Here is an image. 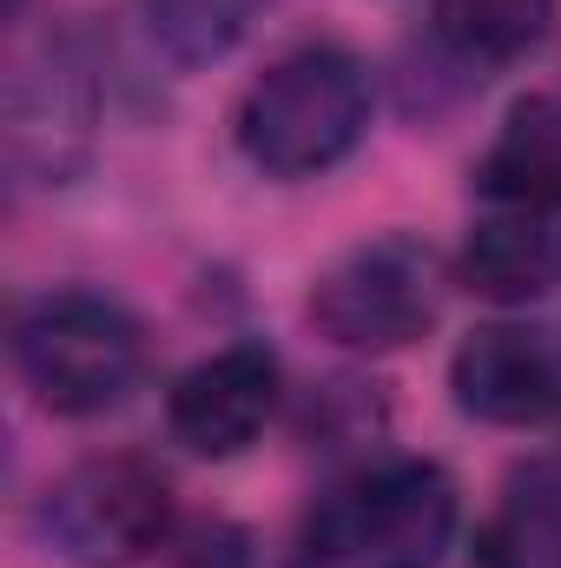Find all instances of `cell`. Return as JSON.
Returning <instances> with one entry per match:
<instances>
[{
    "label": "cell",
    "mask_w": 561,
    "mask_h": 568,
    "mask_svg": "<svg viewBox=\"0 0 561 568\" xmlns=\"http://www.w3.org/2000/svg\"><path fill=\"white\" fill-rule=\"evenodd\" d=\"M476 568H561V463H529L502 483L476 529Z\"/></svg>",
    "instance_id": "11"
},
{
    "label": "cell",
    "mask_w": 561,
    "mask_h": 568,
    "mask_svg": "<svg viewBox=\"0 0 561 568\" xmlns=\"http://www.w3.org/2000/svg\"><path fill=\"white\" fill-rule=\"evenodd\" d=\"M20 7H27V0H7V13H20Z\"/></svg>",
    "instance_id": "14"
},
{
    "label": "cell",
    "mask_w": 561,
    "mask_h": 568,
    "mask_svg": "<svg viewBox=\"0 0 561 568\" xmlns=\"http://www.w3.org/2000/svg\"><path fill=\"white\" fill-rule=\"evenodd\" d=\"M272 410H278V357L265 344H225L172 384L165 429H172L178 449H192L205 463H225V456H245L265 436Z\"/></svg>",
    "instance_id": "7"
},
{
    "label": "cell",
    "mask_w": 561,
    "mask_h": 568,
    "mask_svg": "<svg viewBox=\"0 0 561 568\" xmlns=\"http://www.w3.org/2000/svg\"><path fill=\"white\" fill-rule=\"evenodd\" d=\"M436 40L462 67H509L536 53L555 27V0H429Z\"/></svg>",
    "instance_id": "12"
},
{
    "label": "cell",
    "mask_w": 561,
    "mask_h": 568,
    "mask_svg": "<svg viewBox=\"0 0 561 568\" xmlns=\"http://www.w3.org/2000/svg\"><path fill=\"white\" fill-rule=\"evenodd\" d=\"M456 410L496 429H542L561 410V357L529 324H476L449 357Z\"/></svg>",
    "instance_id": "8"
},
{
    "label": "cell",
    "mask_w": 561,
    "mask_h": 568,
    "mask_svg": "<svg viewBox=\"0 0 561 568\" xmlns=\"http://www.w3.org/2000/svg\"><path fill=\"white\" fill-rule=\"evenodd\" d=\"M462 284L489 304H536L561 284V212H536V205H489L469 219L462 258H456Z\"/></svg>",
    "instance_id": "9"
},
{
    "label": "cell",
    "mask_w": 561,
    "mask_h": 568,
    "mask_svg": "<svg viewBox=\"0 0 561 568\" xmlns=\"http://www.w3.org/2000/svg\"><path fill=\"white\" fill-rule=\"evenodd\" d=\"M145 7V33L172 67H212L225 60L252 20L265 13V0H140Z\"/></svg>",
    "instance_id": "13"
},
{
    "label": "cell",
    "mask_w": 561,
    "mask_h": 568,
    "mask_svg": "<svg viewBox=\"0 0 561 568\" xmlns=\"http://www.w3.org/2000/svg\"><path fill=\"white\" fill-rule=\"evenodd\" d=\"M456 542V483L417 463H377L344 476L297 529L290 568H436Z\"/></svg>",
    "instance_id": "2"
},
{
    "label": "cell",
    "mask_w": 561,
    "mask_h": 568,
    "mask_svg": "<svg viewBox=\"0 0 561 568\" xmlns=\"http://www.w3.org/2000/svg\"><path fill=\"white\" fill-rule=\"evenodd\" d=\"M442 317V258L410 232H377L310 278V324L337 351H404Z\"/></svg>",
    "instance_id": "5"
},
{
    "label": "cell",
    "mask_w": 561,
    "mask_h": 568,
    "mask_svg": "<svg viewBox=\"0 0 561 568\" xmlns=\"http://www.w3.org/2000/svg\"><path fill=\"white\" fill-rule=\"evenodd\" d=\"M13 364L40 410L100 417L133 397L145 371V331L106 291H47L13 317Z\"/></svg>",
    "instance_id": "3"
},
{
    "label": "cell",
    "mask_w": 561,
    "mask_h": 568,
    "mask_svg": "<svg viewBox=\"0 0 561 568\" xmlns=\"http://www.w3.org/2000/svg\"><path fill=\"white\" fill-rule=\"evenodd\" d=\"M100 140V73L73 33H20L7 53L0 145L20 185H73Z\"/></svg>",
    "instance_id": "4"
},
{
    "label": "cell",
    "mask_w": 561,
    "mask_h": 568,
    "mask_svg": "<svg viewBox=\"0 0 561 568\" xmlns=\"http://www.w3.org/2000/svg\"><path fill=\"white\" fill-rule=\"evenodd\" d=\"M232 133L265 179H324L370 133V73L330 40L290 47L245 87Z\"/></svg>",
    "instance_id": "1"
},
{
    "label": "cell",
    "mask_w": 561,
    "mask_h": 568,
    "mask_svg": "<svg viewBox=\"0 0 561 568\" xmlns=\"http://www.w3.org/2000/svg\"><path fill=\"white\" fill-rule=\"evenodd\" d=\"M476 192L489 205L561 212V93H529L502 113L496 140L476 165Z\"/></svg>",
    "instance_id": "10"
},
{
    "label": "cell",
    "mask_w": 561,
    "mask_h": 568,
    "mask_svg": "<svg viewBox=\"0 0 561 568\" xmlns=\"http://www.w3.org/2000/svg\"><path fill=\"white\" fill-rule=\"evenodd\" d=\"M33 529L73 568L145 562L172 536V483L145 456H86L47 483Z\"/></svg>",
    "instance_id": "6"
}]
</instances>
